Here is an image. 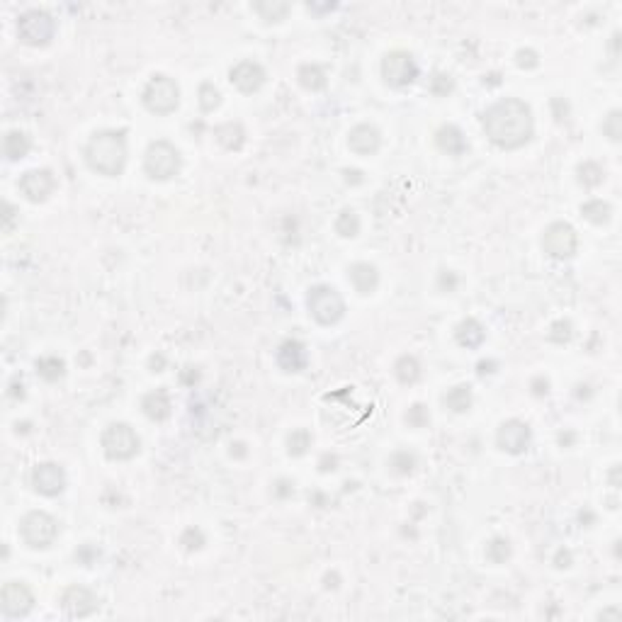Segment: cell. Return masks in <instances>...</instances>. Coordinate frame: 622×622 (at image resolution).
Segmentation results:
<instances>
[{"mask_svg":"<svg viewBox=\"0 0 622 622\" xmlns=\"http://www.w3.org/2000/svg\"><path fill=\"white\" fill-rule=\"evenodd\" d=\"M484 131L501 149H520L533 139V110L520 98H503L484 112Z\"/></svg>","mask_w":622,"mask_h":622,"instance_id":"6da1fadb","label":"cell"},{"mask_svg":"<svg viewBox=\"0 0 622 622\" xmlns=\"http://www.w3.org/2000/svg\"><path fill=\"white\" fill-rule=\"evenodd\" d=\"M85 161L95 173L115 178L124 171L126 163V139L124 131H98L85 146Z\"/></svg>","mask_w":622,"mask_h":622,"instance_id":"7a4b0ae2","label":"cell"},{"mask_svg":"<svg viewBox=\"0 0 622 622\" xmlns=\"http://www.w3.org/2000/svg\"><path fill=\"white\" fill-rule=\"evenodd\" d=\"M309 311L319 324L324 326H333L338 324L345 316V302L340 297V292L331 284H316L314 289H309L307 297Z\"/></svg>","mask_w":622,"mask_h":622,"instance_id":"3957f363","label":"cell"},{"mask_svg":"<svg viewBox=\"0 0 622 622\" xmlns=\"http://www.w3.org/2000/svg\"><path fill=\"white\" fill-rule=\"evenodd\" d=\"M144 171L154 180H171L180 171V151L171 141H154L146 149L144 156Z\"/></svg>","mask_w":622,"mask_h":622,"instance_id":"277c9868","label":"cell"},{"mask_svg":"<svg viewBox=\"0 0 622 622\" xmlns=\"http://www.w3.org/2000/svg\"><path fill=\"white\" fill-rule=\"evenodd\" d=\"M180 103V88L173 78L163 73L151 75V80L144 88V105L154 115H171Z\"/></svg>","mask_w":622,"mask_h":622,"instance_id":"5b68a950","label":"cell"},{"mask_svg":"<svg viewBox=\"0 0 622 622\" xmlns=\"http://www.w3.org/2000/svg\"><path fill=\"white\" fill-rule=\"evenodd\" d=\"M17 34L29 47H47L56 34V22L44 10H27L17 20Z\"/></svg>","mask_w":622,"mask_h":622,"instance_id":"8992f818","label":"cell"},{"mask_svg":"<svg viewBox=\"0 0 622 622\" xmlns=\"http://www.w3.org/2000/svg\"><path fill=\"white\" fill-rule=\"evenodd\" d=\"M141 440L129 423H110L103 433V450L110 460H131L139 452Z\"/></svg>","mask_w":622,"mask_h":622,"instance_id":"52a82bcc","label":"cell"},{"mask_svg":"<svg viewBox=\"0 0 622 622\" xmlns=\"http://www.w3.org/2000/svg\"><path fill=\"white\" fill-rule=\"evenodd\" d=\"M20 535L32 549H47L54 544L56 535H59V523L44 511H32L22 518L20 523Z\"/></svg>","mask_w":622,"mask_h":622,"instance_id":"ba28073f","label":"cell"},{"mask_svg":"<svg viewBox=\"0 0 622 622\" xmlns=\"http://www.w3.org/2000/svg\"><path fill=\"white\" fill-rule=\"evenodd\" d=\"M382 78L391 88H406L418 78V64L409 52H389L382 59Z\"/></svg>","mask_w":622,"mask_h":622,"instance_id":"9c48e42d","label":"cell"},{"mask_svg":"<svg viewBox=\"0 0 622 622\" xmlns=\"http://www.w3.org/2000/svg\"><path fill=\"white\" fill-rule=\"evenodd\" d=\"M542 248L552 258H571L579 248V236L574 226L567 222H554L544 229L542 233Z\"/></svg>","mask_w":622,"mask_h":622,"instance_id":"30bf717a","label":"cell"},{"mask_svg":"<svg viewBox=\"0 0 622 622\" xmlns=\"http://www.w3.org/2000/svg\"><path fill=\"white\" fill-rule=\"evenodd\" d=\"M0 608L8 618H24L34 608V593L22 581H8L0 591Z\"/></svg>","mask_w":622,"mask_h":622,"instance_id":"8fae6325","label":"cell"},{"mask_svg":"<svg viewBox=\"0 0 622 622\" xmlns=\"http://www.w3.org/2000/svg\"><path fill=\"white\" fill-rule=\"evenodd\" d=\"M61 608L68 618H88L100 608L98 595L85 586H68L61 595Z\"/></svg>","mask_w":622,"mask_h":622,"instance_id":"7c38bea8","label":"cell"},{"mask_svg":"<svg viewBox=\"0 0 622 622\" xmlns=\"http://www.w3.org/2000/svg\"><path fill=\"white\" fill-rule=\"evenodd\" d=\"M530 437H533L530 426L523 421H518V418H511V421L501 423V428H498V433H496L498 447L511 452V455H523V452L530 447Z\"/></svg>","mask_w":622,"mask_h":622,"instance_id":"4fadbf2b","label":"cell"},{"mask_svg":"<svg viewBox=\"0 0 622 622\" xmlns=\"http://www.w3.org/2000/svg\"><path fill=\"white\" fill-rule=\"evenodd\" d=\"M32 486L42 496H59L66 489V472L56 462H42L32 469Z\"/></svg>","mask_w":622,"mask_h":622,"instance_id":"5bb4252c","label":"cell"},{"mask_svg":"<svg viewBox=\"0 0 622 622\" xmlns=\"http://www.w3.org/2000/svg\"><path fill=\"white\" fill-rule=\"evenodd\" d=\"M54 187L56 180L52 171H47V168H34V171H27L20 178V190L29 202H44L54 192Z\"/></svg>","mask_w":622,"mask_h":622,"instance_id":"9a60e30c","label":"cell"},{"mask_svg":"<svg viewBox=\"0 0 622 622\" xmlns=\"http://www.w3.org/2000/svg\"><path fill=\"white\" fill-rule=\"evenodd\" d=\"M229 80H231L241 93H256L265 83V68L258 61H238V64L229 71Z\"/></svg>","mask_w":622,"mask_h":622,"instance_id":"2e32d148","label":"cell"},{"mask_svg":"<svg viewBox=\"0 0 622 622\" xmlns=\"http://www.w3.org/2000/svg\"><path fill=\"white\" fill-rule=\"evenodd\" d=\"M379 144H382V134H379V129L372 124H358V126H353L348 134V146L360 156L377 154Z\"/></svg>","mask_w":622,"mask_h":622,"instance_id":"e0dca14e","label":"cell"},{"mask_svg":"<svg viewBox=\"0 0 622 622\" xmlns=\"http://www.w3.org/2000/svg\"><path fill=\"white\" fill-rule=\"evenodd\" d=\"M309 363V355H307V345L302 340H294L287 338L277 350V365L282 367L284 372H299L304 370Z\"/></svg>","mask_w":622,"mask_h":622,"instance_id":"ac0fdd59","label":"cell"},{"mask_svg":"<svg viewBox=\"0 0 622 622\" xmlns=\"http://www.w3.org/2000/svg\"><path fill=\"white\" fill-rule=\"evenodd\" d=\"M435 144H437V149L445 151V154H450V156H462L467 151L465 134H462V129L455 124H442L435 134Z\"/></svg>","mask_w":622,"mask_h":622,"instance_id":"d6986e66","label":"cell"},{"mask_svg":"<svg viewBox=\"0 0 622 622\" xmlns=\"http://www.w3.org/2000/svg\"><path fill=\"white\" fill-rule=\"evenodd\" d=\"M348 277H350L353 287L358 289L360 294H372L377 289V284H379V273H377V268H375V265H370V263L350 265Z\"/></svg>","mask_w":622,"mask_h":622,"instance_id":"ffe728a7","label":"cell"},{"mask_svg":"<svg viewBox=\"0 0 622 622\" xmlns=\"http://www.w3.org/2000/svg\"><path fill=\"white\" fill-rule=\"evenodd\" d=\"M141 409H144V414L149 416L151 421H166L173 409L171 396H168V391H163V389L149 391V394L144 396V401H141Z\"/></svg>","mask_w":622,"mask_h":622,"instance_id":"44dd1931","label":"cell"},{"mask_svg":"<svg viewBox=\"0 0 622 622\" xmlns=\"http://www.w3.org/2000/svg\"><path fill=\"white\" fill-rule=\"evenodd\" d=\"M455 338L465 348H479L484 343V338H486V331H484V326L477 319H465L457 324Z\"/></svg>","mask_w":622,"mask_h":622,"instance_id":"7402d4cb","label":"cell"},{"mask_svg":"<svg viewBox=\"0 0 622 622\" xmlns=\"http://www.w3.org/2000/svg\"><path fill=\"white\" fill-rule=\"evenodd\" d=\"M217 141L224 146L226 151H238L246 141V129H243L238 122H226V124L217 126Z\"/></svg>","mask_w":622,"mask_h":622,"instance_id":"603a6c76","label":"cell"},{"mask_svg":"<svg viewBox=\"0 0 622 622\" xmlns=\"http://www.w3.org/2000/svg\"><path fill=\"white\" fill-rule=\"evenodd\" d=\"M29 149H32V141H29V136L24 134V131L13 129V131H8V134H5L3 151H5V156H8L10 161H20V158H24L29 154Z\"/></svg>","mask_w":622,"mask_h":622,"instance_id":"cb8c5ba5","label":"cell"},{"mask_svg":"<svg viewBox=\"0 0 622 622\" xmlns=\"http://www.w3.org/2000/svg\"><path fill=\"white\" fill-rule=\"evenodd\" d=\"M297 78H299V83H302L304 88L311 90V93H316V90H324L326 83H328V80H326V71L321 68L319 64H304V66H299Z\"/></svg>","mask_w":622,"mask_h":622,"instance_id":"d4e9b609","label":"cell"},{"mask_svg":"<svg viewBox=\"0 0 622 622\" xmlns=\"http://www.w3.org/2000/svg\"><path fill=\"white\" fill-rule=\"evenodd\" d=\"M445 406L455 414H465V411L472 409V386L469 384H457L442 396Z\"/></svg>","mask_w":622,"mask_h":622,"instance_id":"484cf974","label":"cell"},{"mask_svg":"<svg viewBox=\"0 0 622 622\" xmlns=\"http://www.w3.org/2000/svg\"><path fill=\"white\" fill-rule=\"evenodd\" d=\"M253 10L265 22H282L289 13V5L282 3V0H260V3L253 5Z\"/></svg>","mask_w":622,"mask_h":622,"instance_id":"4316f807","label":"cell"},{"mask_svg":"<svg viewBox=\"0 0 622 622\" xmlns=\"http://www.w3.org/2000/svg\"><path fill=\"white\" fill-rule=\"evenodd\" d=\"M394 372L401 384H416L418 377H421V363H418L414 355H401L394 365Z\"/></svg>","mask_w":622,"mask_h":622,"instance_id":"83f0119b","label":"cell"},{"mask_svg":"<svg viewBox=\"0 0 622 622\" xmlns=\"http://www.w3.org/2000/svg\"><path fill=\"white\" fill-rule=\"evenodd\" d=\"M581 214H584V219H588L591 224H608L613 207L603 200H588L586 205H581Z\"/></svg>","mask_w":622,"mask_h":622,"instance_id":"f1b7e54d","label":"cell"},{"mask_svg":"<svg viewBox=\"0 0 622 622\" xmlns=\"http://www.w3.org/2000/svg\"><path fill=\"white\" fill-rule=\"evenodd\" d=\"M34 367H37V375L42 377V379H47V382L61 379V377H64V372H66V363L61 358H56V355H49V358H39Z\"/></svg>","mask_w":622,"mask_h":622,"instance_id":"f546056e","label":"cell"},{"mask_svg":"<svg viewBox=\"0 0 622 622\" xmlns=\"http://www.w3.org/2000/svg\"><path fill=\"white\" fill-rule=\"evenodd\" d=\"M335 233H340L343 238H353L360 233V217L353 209H343L335 219Z\"/></svg>","mask_w":622,"mask_h":622,"instance_id":"4dcf8cb0","label":"cell"},{"mask_svg":"<svg viewBox=\"0 0 622 622\" xmlns=\"http://www.w3.org/2000/svg\"><path fill=\"white\" fill-rule=\"evenodd\" d=\"M579 182L584 187H598L600 182L605 180V173H603V168L598 166V163H593V161H586V163H581L579 166Z\"/></svg>","mask_w":622,"mask_h":622,"instance_id":"1f68e13d","label":"cell"},{"mask_svg":"<svg viewBox=\"0 0 622 622\" xmlns=\"http://www.w3.org/2000/svg\"><path fill=\"white\" fill-rule=\"evenodd\" d=\"M311 433L309 431H304V428H297V431H292L289 433V437H287V452L292 457H302V455H307L309 452V447H311Z\"/></svg>","mask_w":622,"mask_h":622,"instance_id":"d6a6232c","label":"cell"},{"mask_svg":"<svg viewBox=\"0 0 622 622\" xmlns=\"http://www.w3.org/2000/svg\"><path fill=\"white\" fill-rule=\"evenodd\" d=\"M511 557V542L506 537H493L491 542L486 544V559L493 564H503Z\"/></svg>","mask_w":622,"mask_h":622,"instance_id":"836d02e7","label":"cell"},{"mask_svg":"<svg viewBox=\"0 0 622 622\" xmlns=\"http://www.w3.org/2000/svg\"><path fill=\"white\" fill-rule=\"evenodd\" d=\"M197 98H200V107L205 112H212V110H217V107L222 105V93H219L212 83H202Z\"/></svg>","mask_w":622,"mask_h":622,"instance_id":"e575fe53","label":"cell"},{"mask_svg":"<svg viewBox=\"0 0 622 622\" xmlns=\"http://www.w3.org/2000/svg\"><path fill=\"white\" fill-rule=\"evenodd\" d=\"M389 467L394 469L396 474H411V472H414V467H416V455H414V452H409V450L394 452V455H391V460H389Z\"/></svg>","mask_w":622,"mask_h":622,"instance_id":"d590c367","label":"cell"},{"mask_svg":"<svg viewBox=\"0 0 622 622\" xmlns=\"http://www.w3.org/2000/svg\"><path fill=\"white\" fill-rule=\"evenodd\" d=\"M603 134L608 136L610 141H620V136H622V115H620V110H613L603 120Z\"/></svg>","mask_w":622,"mask_h":622,"instance_id":"8d00e7d4","label":"cell"},{"mask_svg":"<svg viewBox=\"0 0 622 622\" xmlns=\"http://www.w3.org/2000/svg\"><path fill=\"white\" fill-rule=\"evenodd\" d=\"M180 544L187 549V552L202 549V544H205V533H202L200 528H187L185 533L180 535Z\"/></svg>","mask_w":622,"mask_h":622,"instance_id":"74e56055","label":"cell"},{"mask_svg":"<svg viewBox=\"0 0 622 622\" xmlns=\"http://www.w3.org/2000/svg\"><path fill=\"white\" fill-rule=\"evenodd\" d=\"M571 335H574V328H571L569 321H554L552 328H549V340L552 343H569Z\"/></svg>","mask_w":622,"mask_h":622,"instance_id":"f35d334b","label":"cell"},{"mask_svg":"<svg viewBox=\"0 0 622 622\" xmlns=\"http://www.w3.org/2000/svg\"><path fill=\"white\" fill-rule=\"evenodd\" d=\"M431 93L437 98H445L447 93H452V78L447 73H435L431 78Z\"/></svg>","mask_w":622,"mask_h":622,"instance_id":"ab89813d","label":"cell"},{"mask_svg":"<svg viewBox=\"0 0 622 622\" xmlns=\"http://www.w3.org/2000/svg\"><path fill=\"white\" fill-rule=\"evenodd\" d=\"M428 421H431V416H428V409L423 404H414L409 409V414H406V423L414 428H423L428 426Z\"/></svg>","mask_w":622,"mask_h":622,"instance_id":"60d3db41","label":"cell"},{"mask_svg":"<svg viewBox=\"0 0 622 622\" xmlns=\"http://www.w3.org/2000/svg\"><path fill=\"white\" fill-rule=\"evenodd\" d=\"M516 64L520 68H537L540 66V54L535 49H518L516 52Z\"/></svg>","mask_w":622,"mask_h":622,"instance_id":"b9f144b4","label":"cell"},{"mask_svg":"<svg viewBox=\"0 0 622 622\" xmlns=\"http://www.w3.org/2000/svg\"><path fill=\"white\" fill-rule=\"evenodd\" d=\"M75 557H78V562L85 564V567H93L95 559L100 557V549H95L93 544H83V547L75 552Z\"/></svg>","mask_w":622,"mask_h":622,"instance_id":"7bdbcfd3","label":"cell"},{"mask_svg":"<svg viewBox=\"0 0 622 622\" xmlns=\"http://www.w3.org/2000/svg\"><path fill=\"white\" fill-rule=\"evenodd\" d=\"M530 389H533L535 396H547L549 391V379H544V377H535L533 382H530Z\"/></svg>","mask_w":622,"mask_h":622,"instance_id":"ee69618b","label":"cell"},{"mask_svg":"<svg viewBox=\"0 0 622 622\" xmlns=\"http://www.w3.org/2000/svg\"><path fill=\"white\" fill-rule=\"evenodd\" d=\"M292 493H294V486L287 482V479H280V482L275 484V496L277 498H287V496H292Z\"/></svg>","mask_w":622,"mask_h":622,"instance_id":"f6af8a7d","label":"cell"},{"mask_svg":"<svg viewBox=\"0 0 622 622\" xmlns=\"http://www.w3.org/2000/svg\"><path fill=\"white\" fill-rule=\"evenodd\" d=\"M437 282H440V287L447 289V292H452V289L457 287V277H455V273H450V270L440 273V280H437Z\"/></svg>","mask_w":622,"mask_h":622,"instance_id":"bcb514c9","label":"cell"},{"mask_svg":"<svg viewBox=\"0 0 622 622\" xmlns=\"http://www.w3.org/2000/svg\"><path fill=\"white\" fill-rule=\"evenodd\" d=\"M335 467H338V457H335V455H328V452H326V455L319 460V469H321V472H324V474H326V472H333Z\"/></svg>","mask_w":622,"mask_h":622,"instance_id":"7dc6e473","label":"cell"},{"mask_svg":"<svg viewBox=\"0 0 622 622\" xmlns=\"http://www.w3.org/2000/svg\"><path fill=\"white\" fill-rule=\"evenodd\" d=\"M554 564H557V569L571 567V552H569V549H559L557 557H554Z\"/></svg>","mask_w":622,"mask_h":622,"instance_id":"c3c4849f","label":"cell"},{"mask_svg":"<svg viewBox=\"0 0 622 622\" xmlns=\"http://www.w3.org/2000/svg\"><path fill=\"white\" fill-rule=\"evenodd\" d=\"M345 175V182H353V185H358V182H363V171H358V168H348V171H343Z\"/></svg>","mask_w":622,"mask_h":622,"instance_id":"681fc988","label":"cell"},{"mask_svg":"<svg viewBox=\"0 0 622 622\" xmlns=\"http://www.w3.org/2000/svg\"><path fill=\"white\" fill-rule=\"evenodd\" d=\"M13 219H15V207L13 205H5V214H3L5 231H10V226H13Z\"/></svg>","mask_w":622,"mask_h":622,"instance_id":"f907efd6","label":"cell"},{"mask_svg":"<svg viewBox=\"0 0 622 622\" xmlns=\"http://www.w3.org/2000/svg\"><path fill=\"white\" fill-rule=\"evenodd\" d=\"M493 367H496V363H493V360H482V363L477 365V372H479V375H482V377H484V375H491Z\"/></svg>","mask_w":622,"mask_h":622,"instance_id":"816d5d0a","label":"cell"},{"mask_svg":"<svg viewBox=\"0 0 622 622\" xmlns=\"http://www.w3.org/2000/svg\"><path fill=\"white\" fill-rule=\"evenodd\" d=\"M10 396H13V399H22L24 396V386H22V382H13V384H10Z\"/></svg>","mask_w":622,"mask_h":622,"instance_id":"f5cc1de1","label":"cell"},{"mask_svg":"<svg viewBox=\"0 0 622 622\" xmlns=\"http://www.w3.org/2000/svg\"><path fill=\"white\" fill-rule=\"evenodd\" d=\"M163 365H166V360H163V355H154L151 358V367H154V372H161Z\"/></svg>","mask_w":622,"mask_h":622,"instance_id":"db71d44e","label":"cell"},{"mask_svg":"<svg viewBox=\"0 0 622 622\" xmlns=\"http://www.w3.org/2000/svg\"><path fill=\"white\" fill-rule=\"evenodd\" d=\"M231 455L246 457V445H243V442H236V445H231Z\"/></svg>","mask_w":622,"mask_h":622,"instance_id":"11a10c76","label":"cell"},{"mask_svg":"<svg viewBox=\"0 0 622 622\" xmlns=\"http://www.w3.org/2000/svg\"><path fill=\"white\" fill-rule=\"evenodd\" d=\"M335 586H338V576H335V574L333 576H331V574L326 576V588H335Z\"/></svg>","mask_w":622,"mask_h":622,"instance_id":"9f6ffc18","label":"cell"},{"mask_svg":"<svg viewBox=\"0 0 622 622\" xmlns=\"http://www.w3.org/2000/svg\"><path fill=\"white\" fill-rule=\"evenodd\" d=\"M335 8V3H331V5H316V3H309V10H316V13H319V10H333Z\"/></svg>","mask_w":622,"mask_h":622,"instance_id":"6f0895ef","label":"cell"},{"mask_svg":"<svg viewBox=\"0 0 622 622\" xmlns=\"http://www.w3.org/2000/svg\"><path fill=\"white\" fill-rule=\"evenodd\" d=\"M559 442H562V445H569V442H574V435H571V433H567V435H559Z\"/></svg>","mask_w":622,"mask_h":622,"instance_id":"680465c9","label":"cell"},{"mask_svg":"<svg viewBox=\"0 0 622 622\" xmlns=\"http://www.w3.org/2000/svg\"><path fill=\"white\" fill-rule=\"evenodd\" d=\"M600 618H618V610H605V613H600Z\"/></svg>","mask_w":622,"mask_h":622,"instance_id":"91938a15","label":"cell"},{"mask_svg":"<svg viewBox=\"0 0 622 622\" xmlns=\"http://www.w3.org/2000/svg\"><path fill=\"white\" fill-rule=\"evenodd\" d=\"M610 479H613V486H618V467H613V474H610Z\"/></svg>","mask_w":622,"mask_h":622,"instance_id":"94428289","label":"cell"}]
</instances>
